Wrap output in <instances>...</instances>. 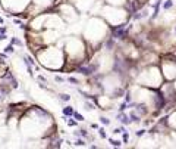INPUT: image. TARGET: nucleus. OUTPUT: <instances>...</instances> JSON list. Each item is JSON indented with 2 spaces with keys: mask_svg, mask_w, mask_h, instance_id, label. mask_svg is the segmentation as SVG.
I'll use <instances>...</instances> for the list:
<instances>
[{
  "mask_svg": "<svg viewBox=\"0 0 176 149\" xmlns=\"http://www.w3.org/2000/svg\"><path fill=\"white\" fill-rule=\"evenodd\" d=\"M170 6H172V1H170V0H167V3L164 4V9H169Z\"/></svg>",
  "mask_w": 176,
  "mask_h": 149,
  "instance_id": "obj_1",
  "label": "nucleus"
},
{
  "mask_svg": "<svg viewBox=\"0 0 176 149\" xmlns=\"http://www.w3.org/2000/svg\"><path fill=\"white\" fill-rule=\"evenodd\" d=\"M65 114H68V115H69V114H73V111H72V108H66V109H65Z\"/></svg>",
  "mask_w": 176,
  "mask_h": 149,
  "instance_id": "obj_2",
  "label": "nucleus"
},
{
  "mask_svg": "<svg viewBox=\"0 0 176 149\" xmlns=\"http://www.w3.org/2000/svg\"><path fill=\"white\" fill-rule=\"evenodd\" d=\"M101 123H103V124H109V120H106V118H101Z\"/></svg>",
  "mask_w": 176,
  "mask_h": 149,
  "instance_id": "obj_3",
  "label": "nucleus"
}]
</instances>
